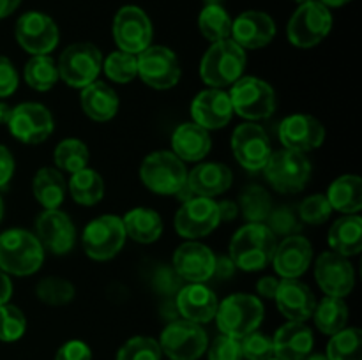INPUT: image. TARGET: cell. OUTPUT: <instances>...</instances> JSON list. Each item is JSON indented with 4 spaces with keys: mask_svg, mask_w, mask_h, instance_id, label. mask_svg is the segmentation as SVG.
I'll return each mask as SVG.
<instances>
[{
    "mask_svg": "<svg viewBox=\"0 0 362 360\" xmlns=\"http://www.w3.org/2000/svg\"><path fill=\"white\" fill-rule=\"evenodd\" d=\"M276 246V235L264 222H247L230 240L228 256L235 268L257 272L271 263Z\"/></svg>",
    "mask_w": 362,
    "mask_h": 360,
    "instance_id": "1",
    "label": "cell"
},
{
    "mask_svg": "<svg viewBox=\"0 0 362 360\" xmlns=\"http://www.w3.org/2000/svg\"><path fill=\"white\" fill-rule=\"evenodd\" d=\"M45 261V249L34 233L21 228L0 235V270L11 275H32Z\"/></svg>",
    "mask_w": 362,
    "mask_h": 360,
    "instance_id": "2",
    "label": "cell"
},
{
    "mask_svg": "<svg viewBox=\"0 0 362 360\" xmlns=\"http://www.w3.org/2000/svg\"><path fill=\"white\" fill-rule=\"evenodd\" d=\"M246 53L232 39L212 42L200 62V76L207 85L223 88L233 85L244 73Z\"/></svg>",
    "mask_w": 362,
    "mask_h": 360,
    "instance_id": "3",
    "label": "cell"
},
{
    "mask_svg": "<svg viewBox=\"0 0 362 360\" xmlns=\"http://www.w3.org/2000/svg\"><path fill=\"white\" fill-rule=\"evenodd\" d=\"M264 304L258 296L247 293H235L218 304L216 321L221 334L230 337L243 339L260 327L264 321Z\"/></svg>",
    "mask_w": 362,
    "mask_h": 360,
    "instance_id": "4",
    "label": "cell"
},
{
    "mask_svg": "<svg viewBox=\"0 0 362 360\" xmlns=\"http://www.w3.org/2000/svg\"><path fill=\"white\" fill-rule=\"evenodd\" d=\"M141 182L152 193L170 196L177 194L187 180V169L173 152L158 150L144 159L140 166Z\"/></svg>",
    "mask_w": 362,
    "mask_h": 360,
    "instance_id": "5",
    "label": "cell"
},
{
    "mask_svg": "<svg viewBox=\"0 0 362 360\" xmlns=\"http://www.w3.org/2000/svg\"><path fill=\"white\" fill-rule=\"evenodd\" d=\"M265 179L278 193H299L311 179V162L303 152H272L264 166Z\"/></svg>",
    "mask_w": 362,
    "mask_h": 360,
    "instance_id": "6",
    "label": "cell"
},
{
    "mask_svg": "<svg viewBox=\"0 0 362 360\" xmlns=\"http://www.w3.org/2000/svg\"><path fill=\"white\" fill-rule=\"evenodd\" d=\"M228 95L233 112L247 122L267 119L276 109L274 88L257 76L239 78Z\"/></svg>",
    "mask_w": 362,
    "mask_h": 360,
    "instance_id": "7",
    "label": "cell"
},
{
    "mask_svg": "<svg viewBox=\"0 0 362 360\" xmlns=\"http://www.w3.org/2000/svg\"><path fill=\"white\" fill-rule=\"evenodd\" d=\"M332 28V14L329 7L318 0L300 4L290 18L286 35L297 48H313L324 41Z\"/></svg>",
    "mask_w": 362,
    "mask_h": 360,
    "instance_id": "8",
    "label": "cell"
},
{
    "mask_svg": "<svg viewBox=\"0 0 362 360\" xmlns=\"http://www.w3.org/2000/svg\"><path fill=\"white\" fill-rule=\"evenodd\" d=\"M126 229L119 215H99L83 229L81 244L88 258L106 261L115 258L126 244Z\"/></svg>",
    "mask_w": 362,
    "mask_h": 360,
    "instance_id": "9",
    "label": "cell"
},
{
    "mask_svg": "<svg viewBox=\"0 0 362 360\" xmlns=\"http://www.w3.org/2000/svg\"><path fill=\"white\" fill-rule=\"evenodd\" d=\"M57 67L59 76L69 87L85 88L98 80L103 69V55L92 42H74L64 49Z\"/></svg>",
    "mask_w": 362,
    "mask_h": 360,
    "instance_id": "10",
    "label": "cell"
},
{
    "mask_svg": "<svg viewBox=\"0 0 362 360\" xmlns=\"http://www.w3.org/2000/svg\"><path fill=\"white\" fill-rule=\"evenodd\" d=\"M159 348L172 360H197L207 349V334L194 321H172L161 332Z\"/></svg>",
    "mask_w": 362,
    "mask_h": 360,
    "instance_id": "11",
    "label": "cell"
},
{
    "mask_svg": "<svg viewBox=\"0 0 362 360\" xmlns=\"http://www.w3.org/2000/svg\"><path fill=\"white\" fill-rule=\"evenodd\" d=\"M138 76L156 90H166L179 83L180 64L175 53L165 46H148L136 55Z\"/></svg>",
    "mask_w": 362,
    "mask_h": 360,
    "instance_id": "12",
    "label": "cell"
},
{
    "mask_svg": "<svg viewBox=\"0 0 362 360\" xmlns=\"http://www.w3.org/2000/svg\"><path fill=\"white\" fill-rule=\"evenodd\" d=\"M14 35L21 48L32 56L48 55L59 44V28L45 13L28 11L16 21Z\"/></svg>",
    "mask_w": 362,
    "mask_h": 360,
    "instance_id": "13",
    "label": "cell"
},
{
    "mask_svg": "<svg viewBox=\"0 0 362 360\" xmlns=\"http://www.w3.org/2000/svg\"><path fill=\"white\" fill-rule=\"evenodd\" d=\"M113 37L120 52L138 55L151 46L152 23L147 14L136 6L119 9L113 20Z\"/></svg>",
    "mask_w": 362,
    "mask_h": 360,
    "instance_id": "14",
    "label": "cell"
},
{
    "mask_svg": "<svg viewBox=\"0 0 362 360\" xmlns=\"http://www.w3.org/2000/svg\"><path fill=\"white\" fill-rule=\"evenodd\" d=\"M218 203L212 198H189L175 214V232L184 239H202L219 226Z\"/></svg>",
    "mask_w": 362,
    "mask_h": 360,
    "instance_id": "15",
    "label": "cell"
},
{
    "mask_svg": "<svg viewBox=\"0 0 362 360\" xmlns=\"http://www.w3.org/2000/svg\"><path fill=\"white\" fill-rule=\"evenodd\" d=\"M7 126L18 141L35 145L42 143L53 133V116L39 102H21L13 108Z\"/></svg>",
    "mask_w": 362,
    "mask_h": 360,
    "instance_id": "16",
    "label": "cell"
},
{
    "mask_svg": "<svg viewBox=\"0 0 362 360\" xmlns=\"http://www.w3.org/2000/svg\"><path fill=\"white\" fill-rule=\"evenodd\" d=\"M232 152L243 168L258 172L264 169L269 155L272 154L271 140L258 124H240L232 134Z\"/></svg>",
    "mask_w": 362,
    "mask_h": 360,
    "instance_id": "17",
    "label": "cell"
},
{
    "mask_svg": "<svg viewBox=\"0 0 362 360\" xmlns=\"http://www.w3.org/2000/svg\"><path fill=\"white\" fill-rule=\"evenodd\" d=\"M315 279L325 295L343 299L354 289L356 272L349 258L334 251H327L322 253L315 263Z\"/></svg>",
    "mask_w": 362,
    "mask_h": 360,
    "instance_id": "18",
    "label": "cell"
},
{
    "mask_svg": "<svg viewBox=\"0 0 362 360\" xmlns=\"http://www.w3.org/2000/svg\"><path fill=\"white\" fill-rule=\"evenodd\" d=\"M35 236L45 251L53 254H67L76 244V228L66 212L52 208L35 219Z\"/></svg>",
    "mask_w": 362,
    "mask_h": 360,
    "instance_id": "19",
    "label": "cell"
},
{
    "mask_svg": "<svg viewBox=\"0 0 362 360\" xmlns=\"http://www.w3.org/2000/svg\"><path fill=\"white\" fill-rule=\"evenodd\" d=\"M279 140L285 148L296 152H310L320 147L325 140L324 124L311 115H290L279 124Z\"/></svg>",
    "mask_w": 362,
    "mask_h": 360,
    "instance_id": "20",
    "label": "cell"
},
{
    "mask_svg": "<svg viewBox=\"0 0 362 360\" xmlns=\"http://www.w3.org/2000/svg\"><path fill=\"white\" fill-rule=\"evenodd\" d=\"M216 256L207 246L186 242L173 253V270L182 281L205 282L214 275Z\"/></svg>",
    "mask_w": 362,
    "mask_h": 360,
    "instance_id": "21",
    "label": "cell"
},
{
    "mask_svg": "<svg viewBox=\"0 0 362 360\" xmlns=\"http://www.w3.org/2000/svg\"><path fill=\"white\" fill-rule=\"evenodd\" d=\"M313 260V246L306 236L290 235L276 246L272 254V265L276 274L283 279H297L308 270Z\"/></svg>",
    "mask_w": 362,
    "mask_h": 360,
    "instance_id": "22",
    "label": "cell"
},
{
    "mask_svg": "<svg viewBox=\"0 0 362 360\" xmlns=\"http://www.w3.org/2000/svg\"><path fill=\"white\" fill-rule=\"evenodd\" d=\"M276 25L267 13L262 11H246L232 21L233 42L243 49H258L267 46L274 39Z\"/></svg>",
    "mask_w": 362,
    "mask_h": 360,
    "instance_id": "23",
    "label": "cell"
},
{
    "mask_svg": "<svg viewBox=\"0 0 362 360\" xmlns=\"http://www.w3.org/2000/svg\"><path fill=\"white\" fill-rule=\"evenodd\" d=\"M278 309L288 321H306L313 316L315 300L313 292L306 282L299 279H283L279 281L274 295Z\"/></svg>",
    "mask_w": 362,
    "mask_h": 360,
    "instance_id": "24",
    "label": "cell"
},
{
    "mask_svg": "<svg viewBox=\"0 0 362 360\" xmlns=\"http://www.w3.org/2000/svg\"><path fill=\"white\" fill-rule=\"evenodd\" d=\"M191 115H193L194 124L207 131L225 127L233 115L230 95L221 88L200 92L191 102Z\"/></svg>",
    "mask_w": 362,
    "mask_h": 360,
    "instance_id": "25",
    "label": "cell"
},
{
    "mask_svg": "<svg viewBox=\"0 0 362 360\" xmlns=\"http://www.w3.org/2000/svg\"><path fill=\"white\" fill-rule=\"evenodd\" d=\"M177 309L184 320L194 323H209L218 311V296L202 282H189L177 292Z\"/></svg>",
    "mask_w": 362,
    "mask_h": 360,
    "instance_id": "26",
    "label": "cell"
},
{
    "mask_svg": "<svg viewBox=\"0 0 362 360\" xmlns=\"http://www.w3.org/2000/svg\"><path fill=\"white\" fill-rule=\"evenodd\" d=\"M313 332L303 321H288L272 337L274 356L279 360H303L313 349Z\"/></svg>",
    "mask_w": 362,
    "mask_h": 360,
    "instance_id": "27",
    "label": "cell"
},
{
    "mask_svg": "<svg viewBox=\"0 0 362 360\" xmlns=\"http://www.w3.org/2000/svg\"><path fill=\"white\" fill-rule=\"evenodd\" d=\"M232 172L221 162H202L187 173L186 186L202 198H214L226 193L232 186Z\"/></svg>",
    "mask_w": 362,
    "mask_h": 360,
    "instance_id": "28",
    "label": "cell"
},
{
    "mask_svg": "<svg viewBox=\"0 0 362 360\" xmlns=\"http://www.w3.org/2000/svg\"><path fill=\"white\" fill-rule=\"evenodd\" d=\"M211 134L198 124L186 122L173 131L172 148L180 161H202L211 152Z\"/></svg>",
    "mask_w": 362,
    "mask_h": 360,
    "instance_id": "29",
    "label": "cell"
},
{
    "mask_svg": "<svg viewBox=\"0 0 362 360\" xmlns=\"http://www.w3.org/2000/svg\"><path fill=\"white\" fill-rule=\"evenodd\" d=\"M81 108L95 122H108L119 112V95L103 81H92L80 95Z\"/></svg>",
    "mask_w": 362,
    "mask_h": 360,
    "instance_id": "30",
    "label": "cell"
},
{
    "mask_svg": "<svg viewBox=\"0 0 362 360\" xmlns=\"http://www.w3.org/2000/svg\"><path fill=\"white\" fill-rule=\"evenodd\" d=\"M329 246L341 256H356L362 249V219L357 214H346L336 219L329 229Z\"/></svg>",
    "mask_w": 362,
    "mask_h": 360,
    "instance_id": "31",
    "label": "cell"
},
{
    "mask_svg": "<svg viewBox=\"0 0 362 360\" xmlns=\"http://www.w3.org/2000/svg\"><path fill=\"white\" fill-rule=\"evenodd\" d=\"M126 235L131 236L134 242L152 244L161 236L163 221L161 215L152 208L138 207L127 212L122 219Z\"/></svg>",
    "mask_w": 362,
    "mask_h": 360,
    "instance_id": "32",
    "label": "cell"
},
{
    "mask_svg": "<svg viewBox=\"0 0 362 360\" xmlns=\"http://www.w3.org/2000/svg\"><path fill=\"white\" fill-rule=\"evenodd\" d=\"M327 200L332 210L357 214L362 208V180L357 175H341L329 186Z\"/></svg>",
    "mask_w": 362,
    "mask_h": 360,
    "instance_id": "33",
    "label": "cell"
},
{
    "mask_svg": "<svg viewBox=\"0 0 362 360\" xmlns=\"http://www.w3.org/2000/svg\"><path fill=\"white\" fill-rule=\"evenodd\" d=\"M32 193L45 210L59 208L66 200V180L55 168H41L32 180Z\"/></svg>",
    "mask_w": 362,
    "mask_h": 360,
    "instance_id": "34",
    "label": "cell"
},
{
    "mask_svg": "<svg viewBox=\"0 0 362 360\" xmlns=\"http://www.w3.org/2000/svg\"><path fill=\"white\" fill-rule=\"evenodd\" d=\"M69 193L76 203L92 207L105 196V182L101 175L90 168H83L73 173L69 180Z\"/></svg>",
    "mask_w": 362,
    "mask_h": 360,
    "instance_id": "35",
    "label": "cell"
},
{
    "mask_svg": "<svg viewBox=\"0 0 362 360\" xmlns=\"http://www.w3.org/2000/svg\"><path fill=\"white\" fill-rule=\"evenodd\" d=\"M315 325L320 332L327 335H334L343 330L349 321V307L338 296H325L320 304L315 306L313 311Z\"/></svg>",
    "mask_w": 362,
    "mask_h": 360,
    "instance_id": "36",
    "label": "cell"
},
{
    "mask_svg": "<svg viewBox=\"0 0 362 360\" xmlns=\"http://www.w3.org/2000/svg\"><path fill=\"white\" fill-rule=\"evenodd\" d=\"M198 27L202 35L211 42L230 39L232 34V18L219 4H207L198 16Z\"/></svg>",
    "mask_w": 362,
    "mask_h": 360,
    "instance_id": "37",
    "label": "cell"
},
{
    "mask_svg": "<svg viewBox=\"0 0 362 360\" xmlns=\"http://www.w3.org/2000/svg\"><path fill=\"white\" fill-rule=\"evenodd\" d=\"M59 67L49 55H35L25 66V81L37 92H46L59 81Z\"/></svg>",
    "mask_w": 362,
    "mask_h": 360,
    "instance_id": "38",
    "label": "cell"
},
{
    "mask_svg": "<svg viewBox=\"0 0 362 360\" xmlns=\"http://www.w3.org/2000/svg\"><path fill=\"white\" fill-rule=\"evenodd\" d=\"M329 360H362V334L359 328L336 332L327 344Z\"/></svg>",
    "mask_w": 362,
    "mask_h": 360,
    "instance_id": "39",
    "label": "cell"
},
{
    "mask_svg": "<svg viewBox=\"0 0 362 360\" xmlns=\"http://www.w3.org/2000/svg\"><path fill=\"white\" fill-rule=\"evenodd\" d=\"M53 159L62 172L76 173L87 168L90 154H88V148L83 141L76 140V138H67L57 145Z\"/></svg>",
    "mask_w": 362,
    "mask_h": 360,
    "instance_id": "40",
    "label": "cell"
},
{
    "mask_svg": "<svg viewBox=\"0 0 362 360\" xmlns=\"http://www.w3.org/2000/svg\"><path fill=\"white\" fill-rule=\"evenodd\" d=\"M239 208L247 222H264L272 210V200L262 186H250L240 194Z\"/></svg>",
    "mask_w": 362,
    "mask_h": 360,
    "instance_id": "41",
    "label": "cell"
},
{
    "mask_svg": "<svg viewBox=\"0 0 362 360\" xmlns=\"http://www.w3.org/2000/svg\"><path fill=\"white\" fill-rule=\"evenodd\" d=\"M103 69L108 80L115 83H129L138 76V59L126 52H113L108 59L103 60Z\"/></svg>",
    "mask_w": 362,
    "mask_h": 360,
    "instance_id": "42",
    "label": "cell"
},
{
    "mask_svg": "<svg viewBox=\"0 0 362 360\" xmlns=\"http://www.w3.org/2000/svg\"><path fill=\"white\" fill-rule=\"evenodd\" d=\"M35 295L48 306H66L74 299V286L64 277H45L39 281Z\"/></svg>",
    "mask_w": 362,
    "mask_h": 360,
    "instance_id": "43",
    "label": "cell"
},
{
    "mask_svg": "<svg viewBox=\"0 0 362 360\" xmlns=\"http://www.w3.org/2000/svg\"><path fill=\"white\" fill-rule=\"evenodd\" d=\"M159 342L152 337H131L117 353V360H161Z\"/></svg>",
    "mask_w": 362,
    "mask_h": 360,
    "instance_id": "44",
    "label": "cell"
},
{
    "mask_svg": "<svg viewBox=\"0 0 362 360\" xmlns=\"http://www.w3.org/2000/svg\"><path fill=\"white\" fill-rule=\"evenodd\" d=\"M27 330L25 314L11 304L0 306V341L13 342L18 341Z\"/></svg>",
    "mask_w": 362,
    "mask_h": 360,
    "instance_id": "45",
    "label": "cell"
},
{
    "mask_svg": "<svg viewBox=\"0 0 362 360\" xmlns=\"http://www.w3.org/2000/svg\"><path fill=\"white\" fill-rule=\"evenodd\" d=\"M332 214V207L325 194H313L299 205V219L308 224H324Z\"/></svg>",
    "mask_w": 362,
    "mask_h": 360,
    "instance_id": "46",
    "label": "cell"
},
{
    "mask_svg": "<svg viewBox=\"0 0 362 360\" xmlns=\"http://www.w3.org/2000/svg\"><path fill=\"white\" fill-rule=\"evenodd\" d=\"M267 226L274 235H297V232L300 229V219L299 214L292 210L290 207L283 205V207L272 208L271 214L267 217Z\"/></svg>",
    "mask_w": 362,
    "mask_h": 360,
    "instance_id": "47",
    "label": "cell"
},
{
    "mask_svg": "<svg viewBox=\"0 0 362 360\" xmlns=\"http://www.w3.org/2000/svg\"><path fill=\"white\" fill-rule=\"evenodd\" d=\"M240 341V352H243V359L246 360H269L274 356V349H272V339L269 335L262 334V332H251V334L244 335Z\"/></svg>",
    "mask_w": 362,
    "mask_h": 360,
    "instance_id": "48",
    "label": "cell"
},
{
    "mask_svg": "<svg viewBox=\"0 0 362 360\" xmlns=\"http://www.w3.org/2000/svg\"><path fill=\"white\" fill-rule=\"evenodd\" d=\"M209 360H243L240 341L230 335H218L209 348Z\"/></svg>",
    "mask_w": 362,
    "mask_h": 360,
    "instance_id": "49",
    "label": "cell"
},
{
    "mask_svg": "<svg viewBox=\"0 0 362 360\" xmlns=\"http://www.w3.org/2000/svg\"><path fill=\"white\" fill-rule=\"evenodd\" d=\"M18 71L7 56L0 55V97H9L18 88Z\"/></svg>",
    "mask_w": 362,
    "mask_h": 360,
    "instance_id": "50",
    "label": "cell"
},
{
    "mask_svg": "<svg viewBox=\"0 0 362 360\" xmlns=\"http://www.w3.org/2000/svg\"><path fill=\"white\" fill-rule=\"evenodd\" d=\"M55 360H92V352L83 341H67L60 346Z\"/></svg>",
    "mask_w": 362,
    "mask_h": 360,
    "instance_id": "51",
    "label": "cell"
},
{
    "mask_svg": "<svg viewBox=\"0 0 362 360\" xmlns=\"http://www.w3.org/2000/svg\"><path fill=\"white\" fill-rule=\"evenodd\" d=\"M14 173V157L9 148L0 145V187H6Z\"/></svg>",
    "mask_w": 362,
    "mask_h": 360,
    "instance_id": "52",
    "label": "cell"
},
{
    "mask_svg": "<svg viewBox=\"0 0 362 360\" xmlns=\"http://www.w3.org/2000/svg\"><path fill=\"white\" fill-rule=\"evenodd\" d=\"M179 281H180V277L175 274V270H168V268H165V270H159V274L156 275V286H158L159 292H163V293H172V292H175L177 288L180 289Z\"/></svg>",
    "mask_w": 362,
    "mask_h": 360,
    "instance_id": "53",
    "label": "cell"
},
{
    "mask_svg": "<svg viewBox=\"0 0 362 360\" xmlns=\"http://www.w3.org/2000/svg\"><path fill=\"white\" fill-rule=\"evenodd\" d=\"M278 284V279L272 277V275H267V277H262L260 281L257 282V292L260 293L262 296H265V299H274Z\"/></svg>",
    "mask_w": 362,
    "mask_h": 360,
    "instance_id": "54",
    "label": "cell"
},
{
    "mask_svg": "<svg viewBox=\"0 0 362 360\" xmlns=\"http://www.w3.org/2000/svg\"><path fill=\"white\" fill-rule=\"evenodd\" d=\"M233 272H235V265H233V261L230 260V256L216 258L214 275H218V277H221V279H228V277H232Z\"/></svg>",
    "mask_w": 362,
    "mask_h": 360,
    "instance_id": "55",
    "label": "cell"
},
{
    "mask_svg": "<svg viewBox=\"0 0 362 360\" xmlns=\"http://www.w3.org/2000/svg\"><path fill=\"white\" fill-rule=\"evenodd\" d=\"M218 210L221 221H232V219H235L237 214H239V207H237L233 201L228 200H223L221 203H218Z\"/></svg>",
    "mask_w": 362,
    "mask_h": 360,
    "instance_id": "56",
    "label": "cell"
},
{
    "mask_svg": "<svg viewBox=\"0 0 362 360\" xmlns=\"http://www.w3.org/2000/svg\"><path fill=\"white\" fill-rule=\"evenodd\" d=\"M11 295H13V282H11L9 274L0 270V306L9 302Z\"/></svg>",
    "mask_w": 362,
    "mask_h": 360,
    "instance_id": "57",
    "label": "cell"
},
{
    "mask_svg": "<svg viewBox=\"0 0 362 360\" xmlns=\"http://www.w3.org/2000/svg\"><path fill=\"white\" fill-rule=\"evenodd\" d=\"M20 4L21 0H0V20H2V18H7L9 14H13Z\"/></svg>",
    "mask_w": 362,
    "mask_h": 360,
    "instance_id": "58",
    "label": "cell"
},
{
    "mask_svg": "<svg viewBox=\"0 0 362 360\" xmlns=\"http://www.w3.org/2000/svg\"><path fill=\"white\" fill-rule=\"evenodd\" d=\"M11 113H13V108L6 102H0V124H7L11 119Z\"/></svg>",
    "mask_w": 362,
    "mask_h": 360,
    "instance_id": "59",
    "label": "cell"
},
{
    "mask_svg": "<svg viewBox=\"0 0 362 360\" xmlns=\"http://www.w3.org/2000/svg\"><path fill=\"white\" fill-rule=\"evenodd\" d=\"M318 2L324 4L325 7H343L345 4H349L350 0H318Z\"/></svg>",
    "mask_w": 362,
    "mask_h": 360,
    "instance_id": "60",
    "label": "cell"
},
{
    "mask_svg": "<svg viewBox=\"0 0 362 360\" xmlns=\"http://www.w3.org/2000/svg\"><path fill=\"white\" fill-rule=\"evenodd\" d=\"M303 360H329V359L325 355H320V353H313V355L310 353V355L304 356Z\"/></svg>",
    "mask_w": 362,
    "mask_h": 360,
    "instance_id": "61",
    "label": "cell"
},
{
    "mask_svg": "<svg viewBox=\"0 0 362 360\" xmlns=\"http://www.w3.org/2000/svg\"><path fill=\"white\" fill-rule=\"evenodd\" d=\"M2 217H4V201L2 198H0V221H2Z\"/></svg>",
    "mask_w": 362,
    "mask_h": 360,
    "instance_id": "62",
    "label": "cell"
},
{
    "mask_svg": "<svg viewBox=\"0 0 362 360\" xmlns=\"http://www.w3.org/2000/svg\"><path fill=\"white\" fill-rule=\"evenodd\" d=\"M296 2H299V4H304V2H310V0H296Z\"/></svg>",
    "mask_w": 362,
    "mask_h": 360,
    "instance_id": "63",
    "label": "cell"
},
{
    "mask_svg": "<svg viewBox=\"0 0 362 360\" xmlns=\"http://www.w3.org/2000/svg\"><path fill=\"white\" fill-rule=\"evenodd\" d=\"M269 360H279V359H276V356H272V359H269Z\"/></svg>",
    "mask_w": 362,
    "mask_h": 360,
    "instance_id": "64",
    "label": "cell"
}]
</instances>
